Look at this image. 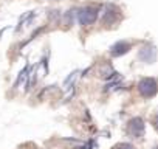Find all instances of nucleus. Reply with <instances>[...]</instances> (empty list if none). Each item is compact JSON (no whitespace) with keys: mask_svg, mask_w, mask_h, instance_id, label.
I'll return each mask as SVG.
<instances>
[{"mask_svg":"<svg viewBox=\"0 0 158 149\" xmlns=\"http://www.w3.org/2000/svg\"><path fill=\"white\" fill-rule=\"evenodd\" d=\"M96 16H98L96 8H92V6L82 8L81 11H79V22H81L82 25H92L96 20Z\"/></svg>","mask_w":158,"mask_h":149,"instance_id":"nucleus-3","label":"nucleus"},{"mask_svg":"<svg viewBox=\"0 0 158 149\" xmlns=\"http://www.w3.org/2000/svg\"><path fill=\"white\" fill-rule=\"evenodd\" d=\"M102 20H104V23H113L115 22V10H113V6H109V11L104 14Z\"/></svg>","mask_w":158,"mask_h":149,"instance_id":"nucleus-5","label":"nucleus"},{"mask_svg":"<svg viewBox=\"0 0 158 149\" xmlns=\"http://www.w3.org/2000/svg\"><path fill=\"white\" fill-rule=\"evenodd\" d=\"M113 149H135L132 144H129V143H119V144H116Z\"/></svg>","mask_w":158,"mask_h":149,"instance_id":"nucleus-6","label":"nucleus"},{"mask_svg":"<svg viewBox=\"0 0 158 149\" xmlns=\"http://www.w3.org/2000/svg\"><path fill=\"white\" fill-rule=\"evenodd\" d=\"M138 90L144 98H152L158 92V81L153 78H143L138 84Z\"/></svg>","mask_w":158,"mask_h":149,"instance_id":"nucleus-1","label":"nucleus"},{"mask_svg":"<svg viewBox=\"0 0 158 149\" xmlns=\"http://www.w3.org/2000/svg\"><path fill=\"white\" fill-rule=\"evenodd\" d=\"M130 48H132V45H130L129 42H126V40H119V42H116L115 45H112V48H110V53H112V56L118 57V56H123V54H126V53H127Z\"/></svg>","mask_w":158,"mask_h":149,"instance_id":"nucleus-4","label":"nucleus"},{"mask_svg":"<svg viewBox=\"0 0 158 149\" xmlns=\"http://www.w3.org/2000/svg\"><path fill=\"white\" fill-rule=\"evenodd\" d=\"M152 124H153V127L158 130V113L153 115V118H152Z\"/></svg>","mask_w":158,"mask_h":149,"instance_id":"nucleus-7","label":"nucleus"},{"mask_svg":"<svg viewBox=\"0 0 158 149\" xmlns=\"http://www.w3.org/2000/svg\"><path fill=\"white\" fill-rule=\"evenodd\" d=\"M127 132L133 137V138H139L143 134H144V123L141 118L135 117L132 118L129 123H127Z\"/></svg>","mask_w":158,"mask_h":149,"instance_id":"nucleus-2","label":"nucleus"}]
</instances>
